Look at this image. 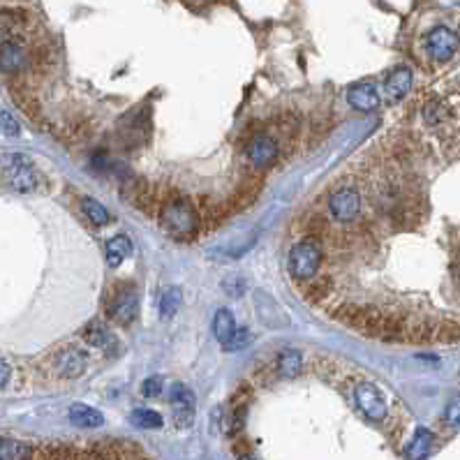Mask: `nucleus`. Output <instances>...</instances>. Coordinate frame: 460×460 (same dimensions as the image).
<instances>
[{"instance_id":"4be33fe9","label":"nucleus","mask_w":460,"mask_h":460,"mask_svg":"<svg viewBox=\"0 0 460 460\" xmlns=\"http://www.w3.org/2000/svg\"><path fill=\"white\" fill-rule=\"evenodd\" d=\"M181 305V289L179 287H162L157 291V313L162 320H172Z\"/></svg>"},{"instance_id":"2eb2a0df","label":"nucleus","mask_w":460,"mask_h":460,"mask_svg":"<svg viewBox=\"0 0 460 460\" xmlns=\"http://www.w3.org/2000/svg\"><path fill=\"white\" fill-rule=\"evenodd\" d=\"M254 303H257V315H259L262 324L271 326V329H282V326H287L285 313H282L276 301L269 298L267 294H264V291H257V298H254Z\"/></svg>"},{"instance_id":"1a4fd4ad","label":"nucleus","mask_w":460,"mask_h":460,"mask_svg":"<svg viewBox=\"0 0 460 460\" xmlns=\"http://www.w3.org/2000/svg\"><path fill=\"white\" fill-rule=\"evenodd\" d=\"M280 155V144L273 135H257L252 139L250 148H247V157H250V164L254 169H269V167L278 160Z\"/></svg>"},{"instance_id":"412c9836","label":"nucleus","mask_w":460,"mask_h":460,"mask_svg":"<svg viewBox=\"0 0 460 460\" xmlns=\"http://www.w3.org/2000/svg\"><path fill=\"white\" fill-rule=\"evenodd\" d=\"M432 449V432L428 428H419L414 432L410 444L405 447V458L407 460H423Z\"/></svg>"},{"instance_id":"20e7f679","label":"nucleus","mask_w":460,"mask_h":460,"mask_svg":"<svg viewBox=\"0 0 460 460\" xmlns=\"http://www.w3.org/2000/svg\"><path fill=\"white\" fill-rule=\"evenodd\" d=\"M329 213L338 225H352L357 223L361 215V208H364V199H361L359 190L354 188H338L331 192L329 197Z\"/></svg>"},{"instance_id":"6e6552de","label":"nucleus","mask_w":460,"mask_h":460,"mask_svg":"<svg viewBox=\"0 0 460 460\" xmlns=\"http://www.w3.org/2000/svg\"><path fill=\"white\" fill-rule=\"evenodd\" d=\"M28 63H30V54H28V49L23 47L21 40L0 42V72L16 77L28 67Z\"/></svg>"},{"instance_id":"f257e3e1","label":"nucleus","mask_w":460,"mask_h":460,"mask_svg":"<svg viewBox=\"0 0 460 460\" xmlns=\"http://www.w3.org/2000/svg\"><path fill=\"white\" fill-rule=\"evenodd\" d=\"M157 218H160V225L164 232H169L176 238H190L199 229V215L194 211L192 201L179 197V194L164 203Z\"/></svg>"},{"instance_id":"bb28decb","label":"nucleus","mask_w":460,"mask_h":460,"mask_svg":"<svg viewBox=\"0 0 460 460\" xmlns=\"http://www.w3.org/2000/svg\"><path fill=\"white\" fill-rule=\"evenodd\" d=\"M460 340V322H444L435 326V340L432 342H458Z\"/></svg>"},{"instance_id":"0eeeda50","label":"nucleus","mask_w":460,"mask_h":460,"mask_svg":"<svg viewBox=\"0 0 460 460\" xmlns=\"http://www.w3.org/2000/svg\"><path fill=\"white\" fill-rule=\"evenodd\" d=\"M86 366H88L86 354L82 349L72 347V344L58 349L56 354H51V368H54V373L63 379L82 377L86 373Z\"/></svg>"},{"instance_id":"5701e85b","label":"nucleus","mask_w":460,"mask_h":460,"mask_svg":"<svg viewBox=\"0 0 460 460\" xmlns=\"http://www.w3.org/2000/svg\"><path fill=\"white\" fill-rule=\"evenodd\" d=\"M236 331V320H234V315L227 310V308H220V310L215 313L213 317V333H215V340L223 344L232 340V335Z\"/></svg>"},{"instance_id":"4468645a","label":"nucleus","mask_w":460,"mask_h":460,"mask_svg":"<svg viewBox=\"0 0 460 460\" xmlns=\"http://www.w3.org/2000/svg\"><path fill=\"white\" fill-rule=\"evenodd\" d=\"M454 116H456V109L451 107L447 100H442V97H430V100L421 107V120L426 123L428 128H442Z\"/></svg>"},{"instance_id":"393cba45","label":"nucleus","mask_w":460,"mask_h":460,"mask_svg":"<svg viewBox=\"0 0 460 460\" xmlns=\"http://www.w3.org/2000/svg\"><path fill=\"white\" fill-rule=\"evenodd\" d=\"M82 211H84V215L88 218V223L95 225V227H104L109 223V211L93 197H84L82 199Z\"/></svg>"},{"instance_id":"c756f323","label":"nucleus","mask_w":460,"mask_h":460,"mask_svg":"<svg viewBox=\"0 0 460 460\" xmlns=\"http://www.w3.org/2000/svg\"><path fill=\"white\" fill-rule=\"evenodd\" d=\"M0 130H3L7 137H16L19 135V123L12 118V113L0 111Z\"/></svg>"},{"instance_id":"9b49d317","label":"nucleus","mask_w":460,"mask_h":460,"mask_svg":"<svg viewBox=\"0 0 460 460\" xmlns=\"http://www.w3.org/2000/svg\"><path fill=\"white\" fill-rule=\"evenodd\" d=\"M169 403L174 412V421L179 428H188L194 417V400L190 388L185 384H174L169 388Z\"/></svg>"},{"instance_id":"a878e982","label":"nucleus","mask_w":460,"mask_h":460,"mask_svg":"<svg viewBox=\"0 0 460 460\" xmlns=\"http://www.w3.org/2000/svg\"><path fill=\"white\" fill-rule=\"evenodd\" d=\"M130 423L135 428H144V430H157L162 428V417L153 410H146V407H139V410H132L130 414Z\"/></svg>"},{"instance_id":"f3484780","label":"nucleus","mask_w":460,"mask_h":460,"mask_svg":"<svg viewBox=\"0 0 460 460\" xmlns=\"http://www.w3.org/2000/svg\"><path fill=\"white\" fill-rule=\"evenodd\" d=\"M82 338L91 344L95 349H111L113 344H116V338H113V333L104 326L102 322H88L86 329L82 333Z\"/></svg>"},{"instance_id":"72a5a7b5","label":"nucleus","mask_w":460,"mask_h":460,"mask_svg":"<svg viewBox=\"0 0 460 460\" xmlns=\"http://www.w3.org/2000/svg\"><path fill=\"white\" fill-rule=\"evenodd\" d=\"M238 460H252V458H250V456H241V458H238Z\"/></svg>"},{"instance_id":"c85d7f7f","label":"nucleus","mask_w":460,"mask_h":460,"mask_svg":"<svg viewBox=\"0 0 460 460\" xmlns=\"http://www.w3.org/2000/svg\"><path fill=\"white\" fill-rule=\"evenodd\" d=\"M247 342H250V331L243 329V326H236L232 340L225 344V349H229V352H232V349H241L243 344H247Z\"/></svg>"},{"instance_id":"9d476101","label":"nucleus","mask_w":460,"mask_h":460,"mask_svg":"<svg viewBox=\"0 0 460 460\" xmlns=\"http://www.w3.org/2000/svg\"><path fill=\"white\" fill-rule=\"evenodd\" d=\"M5 179L12 185L16 192H30L38 188V172L33 169V164L23 157H12L5 167Z\"/></svg>"},{"instance_id":"39448f33","label":"nucleus","mask_w":460,"mask_h":460,"mask_svg":"<svg viewBox=\"0 0 460 460\" xmlns=\"http://www.w3.org/2000/svg\"><path fill=\"white\" fill-rule=\"evenodd\" d=\"M354 403H357L361 414H364L368 421L379 423V421H384L388 414V407H386L382 391L370 382L357 384V388H354Z\"/></svg>"},{"instance_id":"cd10ccee","label":"nucleus","mask_w":460,"mask_h":460,"mask_svg":"<svg viewBox=\"0 0 460 460\" xmlns=\"http://www.w3.org/2000/svg\"><path fill=\"white\" fill-rule=\"evenodd\" d=\"M444 421H447L449 428H454V430L460 428V393L449 403L447 412H444Z\"/></svg>"},{"instance_id":"473e14b6","label":"nucleus","mask_w":460,"mask_h":460,"mask_svg":"<svg viewBox=\"0 0 460 460\" xmlns=\"http://www.w3.org/2000/svg\"><path fill=\"white\" fill-rule=\"evenodd\" d=\"M225 289L229 291V294L241 296V294H243V289H245V285H243V280H236V285H232V282H225Z\"/></svg>"},{"instance_id":"f8f14e48","label":"nucleus","mask_w":460,"mask_h":460,"mask_svg":"<svg viewBox=\"0 0 460 460\" xmlns=\"http://www.w3.org/2000/svg\"><path fill=\"white\" fill-rule=\"evenodd\" d=\"M347 102L357 111H375L379 107V93L373 82H359L347 91Z\"/></svg>"},{"instance_id":"6ab92c4d","label":"nucleus","mask_w":460,"mask_h":460,"mask_svg":"<svg viewBox=\"0 0 460 460\" xmlns=\"http://www.w3.org/2000/svg\"><path fill=\"white\" fill-rule=\"evenodd\" d=\"M104 254H107V264H109L111 269L120 267V264L125 262L130 254H132V241H130V236H125V234L113 236L111 241L107 243V250H104Z\"/></svg>"},{"instance_id":"2f4dec72","label":"nucleus","mask_w":460,"mask_h":460,"mask_svg":"<svg viewBox=\"0 0 460 460\" xmlns=\"http://www.w3.org/2000/svg\"><path fill=\"white\" fill-rule=\"evenodd\" d=\"M10 377H12V368L10 364H5V361H0V391L10 384Z\"/></svg>"},{"instance_id":"b1692460","label":"nucleus","mask_w":460,"mask_h":460,"mask_svg":"<svg viewBox=\"0 0 460 460\" xmlns=\"http://www.w3.org/2000/svg\"><path fill=\"white\" fill-rule=\"evenodd\" d=\"M33 449L19 439H0V460H30Z\"/></svg>"},{"instance_id":"7c9ffc66","label":"nucleus","mask_w":460,"mask_h":460,"mask_svg":"<svg viewBox=\"0 0 460 460\" xmlns=\"http://www.w3.org/2000/svg\"><path fill=\"white\" fill-rule=\"evenodd\" d=\"M162 391V379L160 377H148L144 384H141V393L146 398H157Z\"/></svg>"},{"instance_id":"ddd939ff","label":"nucleus","mask_w":460,"mask_h":460,"mask_svg":"<svg viewBox=\"0 0 460 460\" xmlns=\"http://www.w3.org/2000/svg\"><path fill=\"white\" fill-rule=\"evenodd\" d=\"M412 91V69L410 67H396L388 72L386 82H384V95L391 102H400L403 97H407V93Z\"/></svg>"},{"instance_id":"dca6fc26","label":"nucleus","mask_w":460,"mask_h":460,"mask_svg":"<svg viewBox=\"0 0 460 460\" xmlns=\"http://www.w3.org/2000/svg\"><path fill=\"white\" fill-rule=\"evenodd\" d=\"M333 291V280L329 276H315L313 280L301 282V296L310 303H322L324 298H329Z\"/></svg>"},{"instance_id":"a211bd4d","label":"nucleus","mask_w":460,"mask_h":460,"mask_svg":"<svg viewBox=\"0 0 460 460\" xmlns=\"http://www.w3.org/2000/svg\"><path fill=\"white\" fill-rule=\"evenodd\" d=\"M273 368H276L280 377H298L301 370H303V357L296 349H282L276 357Z\"/></svg>"},{"instance_id":"aec40b11","label":"nucleus","mask_w":460,"mask_h":460,"mask_svg":"<svg viewBox=\"0 0 460 460\" xmlns=\"http://www.w3.org/2000/svg\"><path fill=\"white\" fill-rule=\"evenodd\" d=\"M69 421L79 428H100L104 423V417L97 410H93V407L77 403L69 407Z\"/></svg>"},{"instance_id":"423d86ee","label":"nucleus","mask_w":460,"mask_h":460,"mask_svg":"<svg viewBox=\"0 0 460 460\" xmlns=\"http://www.w3.org/2000/svg\"><path fill=\"white\" fill-rule=\"evenodd\" d=\"M458 51V35L447 28V26H437L426 35V54L435 63H449Z\"/></svg>"},{"instance_id":"f03ea898","label":"nucleus","mask_w":460,"mask_h":460,"mask_svg":"<svg viewBox=\"0 0 460 460\" xmlns=\"http://www.w3.org/2000/svg\"><path fill=\"white\" fill-rule=\"evenodd\" d=\"M324 262V247L317 236H308L303 241L294 243L289 250V273L298 285L301 282L313 280L322 269Z\"/></svg>"},{"instance_id":"7ed1b4c3","label":"nucleus","mask_w":460,"mask_h":460,"mask_svg":"<svg viewBox=\"0 0 460 460\" xmlns=\"http://www.w3.org/2000/svg\"><path fill=\"white\" fill-rule=\"evenodd\" d=\"M139 291L132 282H118L107 291L104 298V315L120 326H128L137 320Z\"/></svg>"}]
</instances>
